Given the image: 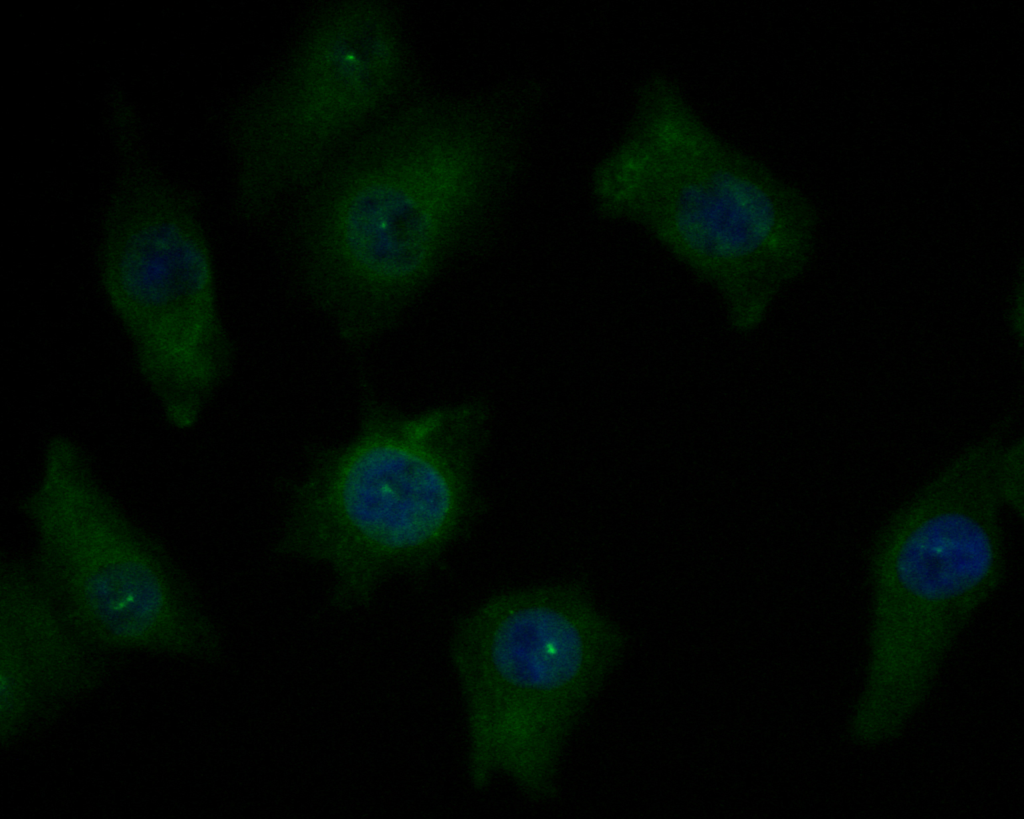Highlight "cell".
<instances>
[{
  "label": "cell",
  "instance_id": "ba28073f",
  "mask_svg": "<svg viewBox=\"0 0 1024 819\" xmlns=\"http://www.w3.org/2000/svg\"><path fill=\"white\" fill-rule=\"evenodd\" d=\"M403 62L398 26L384 4L347 1L318 14L282 69L230 119L243 214H264L313 183L393 97Z\"/></svg>",
  "mask_w": 1024,
  "mask_h": 819
},
{
  "label": "cell",
  "instance_id": "9c48e42d",
  "mask_svg": "<svg viewBox=\"0 0 1024 819\" xmlns=\"http://www.w3.org/2000/svg\"><path fill=\"white\" fill-rule=\"evenodd\" d=\"M29 558L0 566V664L25 676L44 705L97 688L102 666Z\"/></svg>",
  "mask_w": 1024,
  "mask_h": 819
},
{
  "label": "cell",
  "instance_id": "7a4b0ae2",
  "mask_svg": "<svg viewBox=\"0 0 1024 819\" xmlns=\"http://www.w3.org/2000/svg\"><path fill=\"white\" fill-rule=\"evenodd\" d=\"M480 146L420 108L354 143L301 215L308 278L348 339L378 334L425 283L491 186Z\"/></svg>",
  "mask_w": 1024,
  "mask_h": 819
},
{
  "label": "cell",
  "instance_id": "5b68a950",
  "mask_svg": "<svg viewBox=\"0 0 1024 819\" xmlns=\"http://www.w3.org/2000/svg\"><path fill=\"white\" fill-rule=\"evenodd\" d=\"M114 174L102 221L100 280L165 421H200L233 360L196 196L148 151L131 106L106 117Z\"/></svg>",
  "mask_w": 1024,
  "mask_h": 819
},
{
  "label": "cell",
  "instance_id": "3957f363",
  "mask_svg": "<svg viewBox=\"0 0 1024 819\" xmlns=\"http://www.w3.org/2000/svg\"><path fill=\"white\" fill-rule=\"evenodd\" d=\"M485 434L479 405L404 415L368 403L355 436L298 486L282 549L330 569L339 607L367 604L389 574L426 565L462 531Z\"/></svg>",
  "mask_w": 1024,
  "mask_h": 819
},
{
  "label": "cell",
  "instance_id": "52a82bcc",
  "mask_svg": "<svg viewBox=\"0 0 1024 819\" xmlns=\"http://www.w3.org/2000/svg\"><path fill=\"white\" fill-rule=\"evenodd\" d=\"M19 509L33 532L34 569L90 643L196 660L220 655V634L190 577L104 484L78 441L49 438Z\"/></svg>",
  "mask_w": 1024,
  "mask_h": 819
},
{
  "label": "cell",
  "instance_id": "277c9868",
  "mask_svg": "<svg viewBox=\"0 0 1024 819\" xmlns=\"http://www.w3.org/2000/svg\"><path fill=\"white\" fill-rule=\"evenodd\" d=\"M1002 439L970 445L888 519L873 545L868 660L850 722L895 738L1005 569L995 466Z\"/></svg>",
  "mask_w": 1024,
  "mask_h": 819
},
{
  "label": "cell",
  "instance_id": "6da1fadb",
  "mask_svg": "<svg viewBox=\"0 0 1024 819\" xmlns=\"http://www.w3.org/2000/svg\"><path fill=\"white\" fill-rule=\"evenodd\" d=\"M594 192L603 214L640 226L714 288L741 333L762 324L812 254L806 196L719 136L663 75L642 84Z\"/></svg>",
  "mask_w": 1024,
  "mask_h": 819
},
{
  "label": "cell",
  "instance_id": "8992f818",
  "mask_svg": "<svg viewBox=\"0 0 1024 819\" xmlns=\"http://www.w3.org/2000/svg\"><path fill=\"white\" fill-rule=\"evenodd\" d=\"M616 647L613 628L575 583L502 593L465 616L450 655L473 785L504 775L530 798H550L563 748Z\"/></svg>",
  "mask_w": 1024,
  "mask_h": 819
},
{
  "label": "cell",
  "instance_id": "30bf717a",
  "mask_svg": "<svg viewBox=\"0 0 1024 819\" xmlns=\"http://www.w3.org/2000/svg\"><path fill=\"white\" fill-rule=\"evenodd\" d=\"M998 496L1004 507L1022 517L1024 499V455L1021 440L1002 442L995 466Z\"/></svg>",
  "mask_w": 1024,
  "mask_h": 819
}]
</instances>
